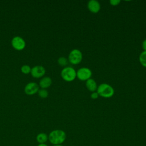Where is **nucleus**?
Listing matches in <instances>:
<instances>
[{"label":"nucleus","mask_w":146,"mask_h":146,"mask_svg":"<svg viewBox=\"0 0 146 146\" xmlns=\"http://www.w3.org/2000/svg\"><path fill=\"white\" fill-rule=\"evenodd\" d=\"M48 140V135L44 132H40L38 133L36 136V140L39 144L46 143V142Z\"/></svg>","instance_id":"nucleus-12"},{"label":"nucleus","mask_w":146,"mask_h":146,"mask_svg":"<svg viewBox=\"0 0 146 146\" xmlns=\"http://www.w3.org/2000/svg\"><path fill=\"white\" fill-rule=\"evenodd\" d=\"M86 86L87 90L91 92H95L98 88V85L96 81L92 78H90L86 81Z\"/></svg>","instance_id":"nucleus-11"},{"label":"nucleus","mask_w":146,"mask_h":146,"mask_svg":"<svg viewBox=\"0 0 146 146\" xmlns=\"http://www.w3.org/2000/svg\"><path fill=\"white\" fill-rule=\"evenodd\" d=\"M46 73L45 68L40 65L35 66L31 68V75L33 77L35 78H40L43 77Z\"/></svg>","instance_id":"nucleus-7"},{"label":"nucleus","mask_w":146,"mask_h":146,"mask_svg":"<svg viewBox=\"0 0 146 146\" xmlns=\"http://www.w3.org/2000/svg\"><path fill=\"white\" fill-rule=\"evenodd\" d=\"M120 3V0H110V5L112 6H117Z\"/></svg>","instance_id":"nucleus-17"},{"label":"nucleus","mask_w":146,"mask_h":146,"mask_svg":"<svg viewBox=\"0 0 146 146\" xmlns=\"http://www.w3.org/2000/svg\"><path fill=\"white\" fill-rule=\"evenodd\" d=\"M139 62L144 67H146V51H143L139 55Z\"/></svg>","instance_id":"nucleus-13"},{"label":"nucleus","mask_w":146,"mask_h":146,"mask_svg":"<svg viewBox=\"0 0 146 146\" xmlns=\"http://www.w3.org/2000/svg\"><path fill=\"white\" fill-rule=\"evenodd\" d=\"M39 90V86L38 84L35 82H29L25 87L24 91L25 92L29 95H34L38 93Z\"/></svg>","instance_id":"nucleus-8"},{"label":"nucleus","mask_w":146,"mask_h":146,"mask_svg":"<svg viewBox=\"0 0 146 146\" xmlns=\"http://www.w3.org/2000/svg\"><path fill=\"white\" fill-rule=\"evenodd\" d=\"M11 44L12 47L18 51L22 50L26 46V42L21 36H15L11 39Z\"/></svg>","instance_id":"nucleus-6"},{"label":"nucleus","mask_w":146,"mask_h":146,"mask_svg":"<svg viewBox=\"0 0 146 146\" xmlns=\"http://www.w3.org/2000/svg\"><path fill=\"white\" fill-rule=\"evenodd\" d=\"M142 48L144 51H146V39H144L142 42Z\"/></svg>","instance_id":"nucleus-19"},{"label":"nucleus","mask_w":146,"mask_h":146,"mask_svg":"<svg viewBox=\"0 0 146 146\" xmlns=\"http://www.w3.org/2000/svg\"><path fill=\"white\" fill-rule=\"evenodd\" d=\"M83 59V54L79 49H73L70 51L68 57V62L72 64H79Z\"/></svg>","instance_id":"nucleus-4"},{"label":"nucleus","mask_w":146,"mask_h":146,"mask_svg":"<svg viewBox=\"0 0 146 146\" xmlns=\"http://www.w3.org/2000/svg\"><path fill=\"white\" fill-rule=\"evenodd\" d=\"M87 8L91 13L96 14L100 10V4L96 0H90L88 2Z\"/></svg>","instance_id":"nucleus-9"},{"label":"nucleus","mask_w":146,"mask_h":146,"mask_svg":"<svg viewBox=\"0 0 146 146\" xmlns=\"http://www.w3.org/2000/svg\"><path fill=\"white\" fill-rule=\"evenodd\" d=\"M49 141L53 145H60L62 144L66 139V132L61 129H55L52 131L48 135Z\"/></svg>","instance_id":"nucleus-1"},{"label":"nucleus","mask_w":146,"mask_h":146,"mask_svg":"<svg viewBox=\"0 0 146 146\" xmlns=\"http://www.w3.org/2000/svg\"><path fill=\"white\" fill-rule=\"evenodd\" d=\"M52 84V79L49 76H44L39 80V86L43 89H46Z\"/></svg>","instance_id":"nucleus-10"},{"label":"nucleus","mask_w":146,"mask_h":146,"mask_svg":"<svg viewBox=\"0 0 146 146\" xmlns=\"http://www.w3.org/2000/svg\"><path fill=\"white\" fill-rule=\"evenodd\" d=\"M62 78L66 82H72L76 78V71L71 67H65L60 72Z\"/></svg>","instance_id":"nucleus-3"},{"label":"nucleus","mask_w":146,"mask_h":146,"mask_svg":"<svg viewBox=\"0 0 146 146\" xmlns=\"http://www.w3.org/2000/svg\"><path fill=\"white\" fill-rule=\"evenodd\" d=\"M68 59H67L65 57L60 56L58 59V63L60 66H63V67L66 66L68 64Z\"/></svg>","instance_id":"nucleus-14"},{"label":"nucleus","mask_w":146,"mask_h":146,"mask_svg":"<svg viewBox=\"0 0 146 146\" xmlns=\"http://www.w3.org/2000/svg\"><path fill=\"white\" fill-rule=\"evenodd\" d=\"M99 97V95L97 92H93L91 94V98L92 99H96Z\"/></svg>","instance_id":"nucleus-18"},{"label":"nucleus","mask_w":146,"mask_h":146,"mask_svg":"<svg viewBox=\"0 0 146 146\" xmlns=\"http://www.w3.org/2000/svg\"><path fill=\"white\" fill-rule=\"evenodd\" d=\"M38 94L39 96L41 98H46L48 96V92L47 91L46 89H39L38 91Z\"/></svg>","instance_id":"nucleus-16"},{"label":"nucleus","mask_w":146,"mask_h":146,"mask_svg":"<svg viewBox=\"0 0 146 146\" xmlns=\"http://www.w3.org/2000/svg\"><path fill=\"white\" fill-rule=\"evenodd\" d=\"M52 146H63V145H62V144H60V145H53Z\"/></svg>","instance_id":"nucleus-21"},{"label":"nucleus","mask_w":146,"mask_h":146,"mask_svg":"<svg viewBox=\"0 0 146 146\" xmlns=\"http://www.w3.org/2000/svg\"><path fill=\"white\" fill-rule=\"evenodd\" d=\"M31 68L30 67V66H29L27 64L23 65L21 67V71L24 74H30L31 72Z\"/></svg>","instance_id":"nucleus-15"},{"label":"nucleus","mask_w":146,"mask_h":146,"mask_svg":"<svg viewBox=\"0 0 146 146\" xmlns=\"http://www.w3.org/2000/svg\"><path fill=\"white\" fill-rule=\"evenodd\" d=\"M37 146H48L46 143H43V144H38Z\"/></svg>","instance_id":"nucleus-20"},{"label":"nucleus","mask_w":146,"mask_h":146,"mask_svg":"<svg viewBox=\"0 0 146 146\" xmlns=\"http://www.w3.org/2000/svg\"><path fill=\"white\" fill-rule=\"evenodd\" d=\"M96 92L101 97L110 98L113 95L115 91L111 85L107 83H102L98 86Z\"/></svg>","instance_id":"nucleus-2"},{"label":"nucleus","mask_w":146,"mask_h":146,"mask_svg":"<svg viewBox=\"0 0 146 146\" xmlns=\"http://www.w3.org/2000/svg\"><path fill=\"white\" fill-rule=\"evenodd\" d=\"M92 76V71L88 67H81L76 71V77L82 81H87Z\"/></svg>","instance_id":"nucleus-5"}]
</instances>
